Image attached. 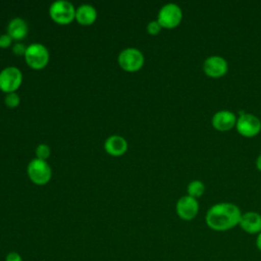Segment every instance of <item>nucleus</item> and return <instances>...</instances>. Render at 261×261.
Wrapping results in <instances>:
<instances>
[{"instance_id":"obj_1","label":"nucleus","mask_w":261,"mask_h":261,"mask_svg":"<svg viewBox=\"0 0 261 261\" xmlns=\"http://www.w3.org/2000/svg\"><path fill=\"white\" fill-rule=\"evenodd\" d=\"M242 211L230 202H220L212 205L206 212L205 222L214 231H226L239 225Z\"/></svg>"},{"instance_id":"obj_2","label":"nucleus","mask_w":261,"mask_h":261,"mask_svg":"<svg viewBox=\"0 0 261 261\" xmlns=\"http://www.w3.org/2000/svg\"><path fill=\"white\" fill-rule=\"evenodd\" d=\"M27 64L34 69L44 68L49 61V51L41 43H33L27 47L24 54Z\"/></svg>"},{"instance_id":"obj_3","label":"nucleus","mask_w":261,"mask_h":261,"mask_svg":"<svg viewBox=\"0 0 261 261\" xmlns=\"http://www.w3.org/2000/svg\"><path fill=\"white\" fill-rule=\"evenodd\" d=\"M49 14L55 22L66 24L75 17V8L69 1L56 0L50 5Z\"/></svg>"},{"instance_id":"obj_4","label":"nucleus","mask_w":261,"mask_h":261,"mask_svg":"<svg viewBox=\"0 0 261 261\" xmlns=\"http://www.w3.org/2000/svg\"><path fill=\"white\" fill-rule=\"evenodd\" d=\"M182 19L181 8L175 3H167L163 5L157 15V21L164 29L176 28Z\"/></svg>"},{"instance_id":"obj_5","label":"nucleus","mask_w":261,"mask_h":261,"mask_svg":"<svg viewBox=\"0 0 261 261\" xmlns=\"http://www.w3.org/2000/svg\"><path fill=\"white\" fill-rule=\"evenodd\" d=\"M237 132L245 138H253L261 132V120L252 113H241L236 123Z\"/></svg>"},{"instance_id":"obj_6","label":"nucleus","mask_w":261,"mask_h":261,"mask_svg":"<svg viewBox=\"0 0 261 261\" xmlns=\"http://www.w3.org/2000/svg\"><path fill=\"white\" fill-rule=\"evenodd\" d=\"M22 73L16 66H6L0 71V90L2 92H15L21 85Z\"/></svg>"},{"instance_id":"obj_7","label":"nucleus","mask_w":261,"mask_h":261,"mask_svg":"<svg viewBox=\"0 0 261 261\" xmlns=\"http://www.w3.org/2000/svg\"><path fill=\"white\" fill-rule=\"evenodd\" d=\"M28 175L33 182L45 185L50 180L52 170L46 160L35 158L28 165Z\"/></svg>"},{"instance_id":"obj_8","label":"nucleus","mask_w":261,"mask_h":261,"mask_svg":"<svg viewBox=\"0 0 261 261\" xmlns=\"http://www.w3.org/2000/svg\"><path fill=\"white\" fill-rule=\"evenodd\" d=\"M118 63L126 71H137L144 65V55L137 48H125L118 55Z\"/></svg>"},{"instance_id":"obj_9","label":"nucleus","mask_w":261,"mask_h":261,"mask_svg":"<svg viewBox=\"0 0 261 261\" xmlns=\"http://www.w3.org/2000/svg\"><path fill=\"white\" fill-rule=\"evenodd\" d=\"M175 212L185 221L193 220L199 212L198 200L189 195L180 197L175 204Z\"/></svg>"},{"instance_id":"obj_10","label":"nucleus","mask_w":261,"mask_h":261,"mask_svg":"<svg viewBox=\"0 0 261 261\" xmlns=\"http://www.w3.org/2000/svg\"><path fill=\"white\" fill-rule=\"evenodd\" d=\"M204 73L213 79H218L223 76L228 70V63L225 58L219 55L208 56L203 62Z\"/></svg>"},{"instance_id":"obj_11","label":"nucleus","mask_w":261,"mask_h":261,"mask_svg":"<svg viewBox=\"0 0 261 261\" xmlns=\"http://www.w3.org/2000/svg\"><path fill=\"white\" fill-rule=\"evenodd\" d=\"M237 119L238 117L234 112L230 110H219L213 114L211 118V124L216 130L223 133L228 132L234 127Z\"/></svg>"},{"instance_id":"obj_12","label":"nucleus","mask_w":261,"mask_h":261,"mask_svg":"<svg viewBox=\"0 0 261 261\" xmlns=\"http://www.w3.org/2000/svg\"><path fill=\"white\" fill-rule=\"evenodd\" d=\"M239 226L249 234H258L261 231V214L256 211L242 213Z\"/></svg>"},{"instance_id":"obj_13","label":"nucleus","mask_w":261,"mask_h":261,"mask_svg":"<svg viewBox=\"0 0 261 261\" xmlns=\"http://www.w3.org/2000/svg\"><path fill=\"white\" fill-rule=\"evenodd\" d=\"M104 148L109 155L120 156L127 150V142L121 136L112 135L106 139Z\"/></svg>"},{"instance_id":"obj_14","label":"nucleus","mask_w":261,"mask_h":261,"mask_svg":"<svg viewBox=\"0 0 261 261\" xmlns=\"http://www.w3.org/2000/svg\"><path fill=\"white\" fill-rule=\"evenodd\" d=\"M76 21L83 25L92 24L97 18V11L93 5L82 4L75 8V17Z\"/></svg>"},{"instance_id":"obj_15","label":"nucleus","mask_w":261,"mask_h":261,"mask_svg":"<svg viewBox=\"0 0 261 261\" xmlns=\"http://www.w3.org/2000/svg\"><path fill=\"white\" fill-rule=\"evenodd\" d=\"M28 23L21 17L12 18L7 25V34L14 40H21L28 34Z\"/></svg>"},{"instance_id":"obj_16","label":"nucleus","mask_w":261,"mask_h":261,"mask_svg":"<svg viewBox=\"0 0 261 261\" xmlns=\"http://www.w3.org/2000/svg\"><path fill=\"white\" fill-rule=\"evenodd\" d=\"M187 192H188L189 196H191L195 199H198L204 194L205 185L200 179H194L189 182V185L187 187Z\"/></svg>"},{"instance_id":"obj_17","label":"nucleus","mask_w":261,"mask_h":261,"mask_svg":"<svg viewBox=\"0 0 261 261\" xmlns=\"http://www.w3.org/2000/svg\"><path fill=\"white\" fill-rule=\"evenodd\" d=\"M4 102L6 104L7 107L9 108H15L19 105L20 103V98L18 96L17 93L12 92V93H7L5 98H4Z\"/></svg>"},{"instance_id":"obj_18","label":"nucleus","mask_w":261,"mask_h":261,"mask_svg":"<svg viewBox=\"0 0 261 261\" xmlns=\"http://www.w3.org/2000/svg\"><path fill=\"white\" fill-rule=\"evenodd\" d=\"M50 153H51V150L49 146L46 144H40L36 148V156H37L36 158L38 159L46 160L50 156Z\"/></svg>"},{"instance_id":"obj_19","label":"nucleus","mask_w":261,"mask_h":261,"mask_svg":"<svg viewBox=\"0 0 261 261\" xmlns=\"http://www.w3.org/2000/svg\"><path fill=\"white\" fill-rule=\"evenodd\" d=\"M161 29H162V27L159 24V22L157 21V19H156V20H151V21L148 22V24H147V32H148V34L153 35V36L159 34L160 31H161Z\"/></svg>"},{"instance_id":"obj_20","label":"nucleus","mask_w":261,"mask_h":261,"mask_svg":"<svg viewBox=\"0 0 261 261\" xmlns=\"http://www.w3.org/2000/svg\"><path fill=\"white\" fill-rule=\"evenodd\" d=\"M25 51H27V47L22 44V43H15L13 46H12V52L15 54V55H23L25 54Z\"/></svg>"},{"instance_id":"obj_21","label":"nucleus","mask_w":261,"mask_h":261,"mask_svg":"<svg viewBox=\"0 0 261 261\" xmlns=\"http://www.w3.org/2000/svg\"><path fill=\"white\" fill-rule=\"evenodd\" d=\"M12 38L8 35V34H2L0 36V47L1 48H7L11 45L12 42Z\"/></svg>"},{"instance_id":"obj_22","label":"nucleus","mask_w":261,"mask_h":261,"mask_svg":"<svg viewBox=\"0 0 261 261\" xmlns=\"http://www.w3.org/2000/svg\"><path fill=\"white\" fill-rule=\"evenodd\" d=\"M5 261H22V259L17 252H10L7 254Z\"/></svg>"},{"instance_id":"obj_23","label":"nucleus","mask_w":261,"mask_h":261,"mask_svg":"<svg viewBox=\"0 0 261 261\" xmlns=\"http://www.w3.org/2000/svg\"><path fill=\"white\" fill-rule=\"evenodd\" d=\"M255 245H256V248L261 252V231L256 236Z\"/></svg>"},{"instance_id":"obj_24","label":"nucleus","mask_w":261,"mask_h":261,"mask_svg":"<svg viewBox=\"0 0 261 261\" xmlns=\"http://www.w3.org/2000/svg\"><path fill=\"white\" fill-rule=\"evenodd\" d=\"M256 168L261 172V153L258 155L256 159Z\"/></svg>"}]
</instances>
